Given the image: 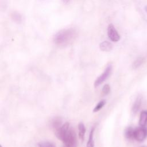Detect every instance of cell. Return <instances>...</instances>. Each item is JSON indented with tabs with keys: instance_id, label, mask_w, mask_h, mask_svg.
I'll return each mask as SVG.
<instances>
[{
	"instance_id": "ba28073f",
	"label": "cell",
	"mask_w": 147,
	"mask_h": 147,
	"mask_svg": "<svg viewBox=\"0 0 147 147\" xmlns=\"http://www.w3.org/2000/svg\"><path fill=\"white\" fill-rule=\"evenodd\" d=\"M78 130H79V138L83 141L84 140L85 133H86V127L83 123H80L78 125Z\"/></svg>"
},
{
	"instance_id": "7a4b0ae2",
	"label": "cell",
	"mask_w": 147,
	"mask_h": 147,
	"mask_svg": "<svg viewBox=\"0 0 147 147\" xmlns=\"http://www.w3.org/2000/svg\"><path fill=\"white\" fill-rule=\"evenodd\" d=\"M61 141L66 147H76L78 141L75 130L72 127H69Z\"/></svg>"
},
{
	"instance_id": "277c9868",
	"label": "cell",
	"mask_w": 147,
	"mask_h": 147,
	"mask_svg": "<svg viewBox=\"0 0 147 147\" xmlns=\"http://www.w3.org/2000/svg\"><path fill=\"white\" fill-rule=\"evenodd\" d=\"M107 36L113 42H117L120 40V35L112 24H109L107 27Z\"/></svg>"
},
{
	"instance_id": "3957f363",
	"label": "cell",
	"mask_w": 147,
	"mask_h": 147,
	"mask_svg": "<svg viewBox=\"0 0 147 147\" xmlns=\"http://www.w3.org/2000/svg\"><path fill=\"white\" fill-rule=\"evenodd\" d=\"M112 71V65L109 64L105 69L104 72L95 80L94 82V87H97L103 83L110 76Z\"/></svg>"
},
{
	"instance_id": "ffe728a7",
	"label": "cell",
	"mask_w": 147,
	"mask_h": 147,
	"mask_svg": "<svg viewBox=\"0 0 147 147\" xmlns=\"http://www.w3.org/2000/svg\"><path fill=\"white\" fill-rule=\"evenodd\" d=\"M145 10L146 12L147 13V6H146L145 7Z\"/></svg>"
},
{
	"instance_id": "44dd1931",
	"label": "cell",
	"mask_w": 147,
	"mask_h": 147,
	"mask_svg": "<svg viewBox=\"0 0 147 147\" xmlns=\"http://www.w3.org/2000/svg\"><path fill=\"white\" fill-rule=\"evenodd\" d=\"M1 147H2V146H1Z\"/></svg>"
},
{
	"instance_id": "8fae6325",
	"label": "cell",
	"mask_w": 147,
	"mask_h": 147,
	"mask_svg": "<svg viewBox=\"0 0 147 147\" xmlns=\"http://www.w3.org/2000/svg\"><path fill=\"white\" fill-rule=\"evenodd\" d=\"M141 97L140 96H138L136 99V100H135L133 107H132V111L134 113H136L140 109L141 105Z\"/></svg>"
},
{
	"instance_id": "9c48e42d",
	"label": "cell",
	"mask_w": 147,
	"mask_h": 147,
	"mask_svg": "<svg viewBox=\"0 0 147 147\" xmlns=\"http://www.w3.org/2000/svg\"><path fill=\"white\" fill-rule=\"evenodd\" d=\"M147 123V111H142L141 113L140 119H139V125L141 127H144Z\"/></svg>"
},
{
	"instance_id": "7402d4cb",
	"label": "cell",
	"mask_w": 147,
	"mask_h": 147,
	"mask_svg": "<svg viewBox=\"0 0 147 147\" xmlns=\"http://www.w3.org/2000/svg\"><path fill=\"white\" fill-rule=\"evenodd\" d=\"M65 147H66V146H65Z\"/></svg>"
},
{
	"instance_id": "8992f818",
	"label": "cell",
	"mask_w": 147,
	"mask_h": 147,
	"mask_svg": "<svg viewBox=\"0 0 147 147\" xmlns=\"http://www.w3.org/2000/svg\"><path fill=\"white\" fill-rule=\"evenodd\" d=\"M69 127V123L68 122H65L64 124L62 125L60 128L55 131V134L57 138L61 141Z\"/></svg>"
},
{
	"instance_id": "d6986e66",
	"label": "cell",
	"mask_w": 147,
	"mask_h": 147,
	"mask_svg": "<svg viewBox=\"0 0 147 147\" xmlns=\"http://www.w3.org/2000/svg\"><path fill=\"white\" fill-rule=\"evenodd\" d=\"M62 1L64 3H68L69 2L70 0H62Z\"/></svg>"
},
{
	"instance_id": "ac0fdd59",
	"label": "cell",
	"mask_w": 147,
	"mask_h": 147,
	"mask_svg": "<svg viewBox=\"0 0 147 147\" xmlns=\"http://www.w3.org/2000/svg\"><path fill=\"white\" fill-rule=\"evenodd\" d=\"M110 91V87L108 84H106L104 85V86L102 88V92L103 95H107Z\"/></svg>"
},
{
	"instance_id": "4fadbf2b",
	"label": "cell",
	"mask_w": 147,
	"mask_h": 147,
	"mask_svg": "<svg viewBox=\"0 0 147 147\" xmlns=\"http://www.w3.org/2000/svg\"><path fill=\"white\" fill-rule=\"evenodd\" d=\"M134 134V129H133L131 127H128L126 129L125 131V136L126 138L127 139L133 138Z\"/></svg>"
},
{
	"instance_id": "52a82bcc",
	"label": "cell",
	"mask_w": 147,
	"mask_h": 147,
	"mask_svg": "<svg viewBox=\"0 0 147 147\" xmlns=\"http://www.w3.org/2000/svg\"><path fill=\"white\" fill-rule=\"evenodd\" d=\"M113 45L109 41H104L102 42L99 45L100 49L104 52H109L113 49Z\"/></svg>"
},
{
	"instance_id": "9a60e30c",
	"label": "cell",
	"mask_w": 147,
	"mask_h": 147,
	"mask_svg": "<svg viewBox=\"0 0 147 147\" xmlns=\"http://www.w3.org/2000/svg\"><path fill=\"white\" fill-rule=\"evenodd\" d=\"M11 18L13 20V21L17 23H20L22 21V17L21 14H20L17 12H16V11L13 12L11 14Z\"/></svg>"
},
{
	"instance_id": "5b68a950",
	"label": "cell",
	"mask_w": 147,
	"mask_h": 147,
	"mask_svg": "<svg viewBox=\"0 0 147 147\" xmlns=\"http://www.w3.org/2000/svg\"><path fill=\"white\" fill-rule=\"evenodd\" d=\"M147 136V129L144 127L140 126L134 130V138L139 142L143 141Z\"/></svg>"
},
{
	"instance_id": "30bf717a",
	"label": "cell",
	"mask_w": 147,
	"mask_h": 147,
	"mask_svg": "<svg viewBox=\"0 0 147 147\" xmlns=\"http://www.w3.org/2000/svg\"><path fill=\"white\" fill-rule=\"evenodd\" d=\"M52 127L54 131L57 130L59 128H60L62 125V121L60 118L56 117L53 118L51 122Z\"/></svg>"
},
{
	"instance_id": "7c38bea8",
	"label": "cell",
	"mask_w": 147,
	"mask_h": 147,
	"mask_svg": "<svg viewBox=\"0 0 147 147\" xmlns=\"http://www.w3.org/2000/svg\"><path fill=\"white\" fill-rule=\"evenodd\" d=\"M95 131V127H92L90 131L89 134L88 140L87 142V147H94V133Z\"/></svg>"
},
{
	"instance_id": "6da1fadb",
	"label": "cell",
	"mask_w": 147,
	"mask_h": 147,
	"mask_svg": "<svg viewBox=\"0 0 147 147\" xmlns=\"http://www.w3.org/2000/svg\"><path fill=\"white\" fill-rule=\"evenodd\" d=\"M77 30L72 28L63 29L55 34L53 40L54 43L60 47H65L71 42L76 38Z\"/></svg>"
},
{
	"instance_id": "e0dca14e",
	"label": "cell",
	"mask_w": 147,
	"mask_h": 147,
	"mask_svg": "<svg viewBox=\"0 0 147 147\" xmlns=\"http://www.w3.org/2000/svg\"><path fill=\"white\" fill-rule=\"evenodd\" d=\"M144 62V58L142 57H139L137 60L134 61V62L133 64V68H137L138 67H140L142 63Z\"/></svg>"
},
{
	"instance_id": "5bb4252c",
	"label": "cell",
	"mask_w": 147,
	"mask_h": 147,
	"mask_svg": "<svg viewBox=\"0 0 147 147\" xmlns=\"http://www.w3.org/2000/svg\"><path fill=\"white\" fill-rule=\"evenodd\" d=\"M37 147H56V145L49 141H42L37 144Z\"/></svg>"
},
{
	"instance_id": "2e32d148",
	"label": "cell",
	"mask_w": 147,
	"mask_h": 147,
	"mask_svg": "<svg viewBox=\"0 0 147 147\" xmlns=\"http://www.w3.org/2000/svg\"><path fill=\"white\" fill-rule=\"evenodd\" d=\"M106 102L105 100H101L100 101L96 106L94 108V110H93V112L94 113H96V112H98L99 111L100 109H102V107L105 106Z\"/></svg>"
}]
</instances>
